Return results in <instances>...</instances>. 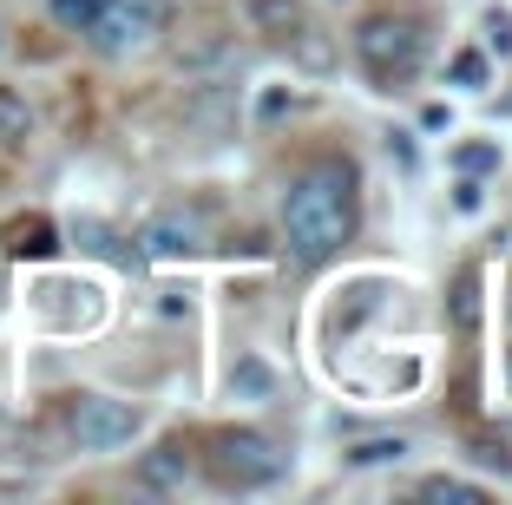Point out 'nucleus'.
Masks as SVG:
<instances>
[{"mask_svg": "<svg viewBox=\"0 0 512 505\" xmlns=\"http://www.w3.org/2000/svg\"><path fill=\"white\" fill-rule=\"evenodd\" d=\"M362 237V171L342 151H322L283 184V250L289 263L322 269Z\"/></svg>", "mask_w": 512, "mask_h": 505, "instance_id": "f257e3e1", "label": "nucleus"}, {"mask_svg": "<svg viewBox=\"0 0 512 505\" xmlns=\"http://www.w3.org/2000/svg\"><path fill=\"white\" fill-rule=\"evenodd\" d=\"M348 53L362 66V79L375 92H407L427 73V27L414 14H394V7H375V14L355 20L348 33Z\"/></svg>", "mask_w": 512, "mask_h": 505, "instance_id": "f03ea898", "label": "nucleus"}, {"mask_svg": "<svg viewBox=\"0 0 512 505\" xmlns=\"http://www.w3.org/2000/svg\"><path fill=\"white\" fill-rule=\"evenodd\" d=\"M283 446L270 440V433L256 427H217L211 440H204V473H211V486L224 492H263L283 479Z\"/></svg>", "mask_w": 512, "mask_h": 505, "instance_id": "7ed1b4c3", "label": "nucleus"}, {"mask_svg": "<svg viewBox=\"0 0 512 505\" xmlns=\"http://www.w3.org/2000/svg\"><path fill=\"white\" fill-rule=\"evenodd\" d=\"M79 453H125V446L145 433V414L119 394H73V414H66Z\"/></svg>", "mask_w": 512, "mask_h": 505, "instance_id": "20e7f679", "label": "nucleus"}, {"mask_svg": "<svg viewBox=\"0 0 512 505\" xmlns=\"http://www.w3.org/2000/svg\"><path fill=\"white\" fill-rule=\"evenodd\" d=\"M138 250L151 256V263H191V256L211 250V230H204V217L197 210H158V217L138 230Z\"/></svg>", "mask_w": 512, "mask_h": 505, "instance_id": "39448f33", "label": "nucleus"}, {"mask_svg": "<svg viewBox=\"0 0 512 505\" xmlns=\"http://www.w3.org/2000/svg\"><path fill=\"white\" fill-rule=\"evenodd\" d=\"M243 20H250L263 40H276V46H289L302 27H309V0H243Z\"/></svg>", "mask_w": 512, "mask_h": 505, "instance_id": "423d86ee", "label": "nucleus"}, {"mask_svg": "<svg viewBox=\"0 0 512 505\" xmlns=\"http://www.w3.org/2000/svg\"><path fill=\"white\" fill-rule=\"evenodd\" d=\"M184 479H191V453H184V440H158L151 453H138V486H145V492H178Z\"/></svg>", "mask_w": 512, "mask_h": 505, "instance_id": "0eeeda50", "label": "nucleus"}, {"mask_svg": "<svg viewBox=\"0 0 512 505\" xmlns=\"http://www.w3.org/2000/svg\"><path fill=\"white\" fill-rule=\"evenodd\" d=\"M33 138V105L14 86H0V151H20Z\"/></svg>", "mask_w": 512, "mask_h": 505, "instance_id": "6e6552de", "label": "nucleus"}, {"mask_svg": "<svg viewBox=\"0 0 512 505\" xmlns=\"http://www.w3.org/2000/svg\"><path fill=\"white\" fill-rule=\"evenodd\" d=\"M480 283H486V276H480L473 263L453 276V328H467V335L480 328Z\"/></svg>", "mask_w": 512, "mask_h": 505, "instance_id": "1a4fd4ad", "label": "nucleus"}, {"mask_svg": "<svg viewBox=\"0 0 512 505\" xmlns=\"http://www.w3.org/2000/svg\"><path fill=\"white\" fill-rule=\"evenodd\" d=\"M230 394H250V401H276V374L263 368L256 355H243L237 368H230Z\"/></svg>", "mask_w": 512, "mask_h": 505, "instance_id": "9d476101", "label": "nucleus"}, {"mask_svg": "<svg viewBox=\"0 0 512 505\" xmlns=\"http://www.w3.org/2000/svg\"><path fill=\"white\" fill-rule=\"evenodd\" d=\"M7 237H14V256H46V250H53V243H60V237H53V223H46V217H20L14 230H7Z\"/></svg>", "mask_w": 512, "mask_h": 505, "instance_id": "9b49d317", "label": "nucleus"}, {"mask_svg": "<svg viewBox=\"0 0 512 505\" xmlns=\"http://www.w3.org/2000/svg\"><path fill=\"white\" fill-rule=\"evenodd\" d=\"M421 499H460V505H480V499H486V486H473V479H460V473H434V479H421Z\"/></svg>", "mask_w": 512, "mask_h": 505, "instance_id": "f8f14e48", "label": "nucleus"}, {"mask_svg": "<svg viewBox=\"0 0 512 505\" xmlns=\"http://www.w3.org/2000/svg\"><path fill=\"white\" fill-rule=\"evenodd\" d=\"M99 7H106V0H46L53 27H66V33H86L92 20H99Z\"/></svg>", "mask_w": 512, "mask_h": 505, "instance_id": "ddd939ff", "label": "nucleus"}, {"mask_svg": "<svg viewBox=\"0 0 512 505\" xmlns=\"http://www.w3.org/2000/svg\"><path fill=\"white\" fill-rule=\"evenodd\" d=\"M453 86H460V92H480L486 86V53H480V46L453 53Z\"/></svg>", "mask_w": 512, "mask_h": 505, "instance_id": "4468645a", "label": "nucleus"}, {"mask_svg": "<svg viewBox=\"0 0 512 505\" xmlns=\"http://www.w3.org/2000/svg\"><path fill=\"white\" fill-rule=\"evenodd\" d=\"M407 440H362V446H348V466H381V460H401Z\"/></svg>", "mask_w": 512, "mask_h": 505, "instance_id": "2eb2a0df", "label": "nucleus"}, {"mask_svg": "<svg viewBox=\"0 0 512 505\" xmlns=\"http://www.w3.org/2000/svg\"><path fill=\"white\" fill-rule=\"evenodd\" d=\"M453 164H460V171H499V145H460Z\"/></svg>", "mask_w": 512, "mask_h": 505, "instance_id": "dca6fc26", "label": "nucleus"}, {"mask_svg": "<svg viewBox=\"0 0 512 505\" xmlns=\"http://www.w3.org/2000/svg\"><path fill=\"white\" fill-rule=\"evenodd\" d=\"M486 46H493L499 60L512 53V14H506V7H493V14H486Z\"/></svg>", "mask_w": 512, "mask_h": 505, "instance_id": "f3484780", "label": "nucleus"}, {"mask_svg": "<svg viewBox=\"0 0 512 505\" xmlns=\"http://www.w3.org/2000/svg\"><path fill=\"white\" fill-rule=\"evenodd\" d=\"M0 53H7V27H0Z\"/></svg>", "mask_w": 512, "mask_h": 505, "instance_id": "a211bd4d", "label": "nucleus"}, {"mask_svg": "<svg viewBox=\"0 0 512 505\" xmlns=\"http://www.w3.org/2000/svg\"><path fill=\"white\" fill-rule=\"evenodd\" d=\"M506 374H512V355H506Z\"/></svg>", "mask_w": 512, "mask_h": 505, "instance_id": "6ab92c4d", "label": "nucleus"}]
</instances>
